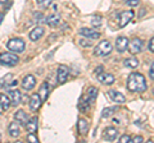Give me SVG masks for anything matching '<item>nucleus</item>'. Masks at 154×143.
<instances>
[{
	"label": "nucleus",
	"mask_w": 154,
	"mask_h": 143,
	"mask_svg": "<svg viewBox=\"0 0 154 143\" xmlns=\"http://www.w3.org/2000/svg\"><path fill=\"white\" fill-rule=\"evenodd\" d=\"M51 3H53V0H37L38 7H40V8H44V9L49 7Z\"/></svg>",
	"instance_id": "29"
},
{
	"label": "nucleus",
	"mask_w": 154,
	"mask_h": 143,
	"mask_svg": "<svg viewBox=\"0 0 154 143\" xmlns=\"http://www.w3.org/2000/svg\"><path fill=\"white\" fill-rule=\"evenodd\" d=\"M27 139L30 141V142H32V143H37L38 142V139L37 138L33 136V133H28V137H27Z\"/></svg>",
	"instance_id": "33"
},
{
	"label": "nucleus",
	"mask_w": 154,
	"mask_h": 143,
	"mask_svg": "<svg viewBox=\"0 0 154 143\" xmlns=\"http://www.w3.org/2000/svg\"><path fill=\"white\" fill-rule=\"evenodd\" d=\"M128 47V39L125 36H121L116 40V49L118 52H125Z\"/></svg>",
	"instance_id": "11"
},
{
	"label": "nucleus",
	"mask_w": 154,
	"mask_h": 143,
	"mask_svg": "<svg viewBox=\"0 0 154 143\" xmlns=\"http://www.w3.org/2000/svg\"><path fill=\"white\" fill-rule=\"evenodd\" d=\"M108 95H109L110 100H112V101H114V102H117V104H123L125 101H126V97H125L121 92L116 91V89H109Z\"/></svg>",
	"instance_id": "15"
},
{
	"label": "nucleus",
	"mask_w": 154,
	"mask_h": 143,
	"mask_svg": "<svg viewBox=\"0 0 154 143\" xmlns=\"http://www.w3.org/2000/svg\"><path fill=\"white\" fill-rule=\"evenodd\" d=\"M8 132H9V136H11L12 138L18 137L19 134H21V130H19V124L17 121H12L11 124H9V127H8Z\"/></svg>",
	"instance_id": "18"
},
{
	"label": "nucleus",
	"mask_w": 154,
	"mask_h": 143,
	"mask_svg": "<svg viewBox=\"0 0 154 143\" xmlns=\"http://www.w3.org/2000/svg\"><path fill=\"white\" fill-rule=\"evenodd\" d=\"M149 75H150V78L154 80V61H153V64L150 66V70H149Z\"/></svg>",
	"instance_id": "35"
},
{
	"label": "nucleus",
	"mask_w": 154,
	"mask_h": 143,
	"mask_svg": "<svg viewBox=\"0 0 154 143\" xmlns=\"http://www.w3.org/2000/svg\"><path fill=\"white\" fill-rule=\"evenodd\" d=\"M143 50V40L140 39H132L128 42V51L131 52L132 55L139 54Z\"/></svg>",
	"instance_id": "6"
},
{
	"label": "nucleus",
	"mask_w": 154,
	"mask_h": 143,
	"mask_svg": "<svg viewBox=\"0 0 154 143\" xmlns=\"http://www.w3.org/2000/svg\"><path fill=\"white\" fill-rule=\"evenodd\" d=\"M38 95H40V97L42 100V102L46 100L48 97V95H49V84H48L46 82H44L41 84V87H40V92H38Z\"/></svg>",
	"instance_id": "24"
},
{
	"label": "nucleus",
	"mask_w": 154,
	"mask_h": 143,
	"mask_svg": "<svg viewBox=\"0 0 154 143\" xmlns=\"http://www.w3.org/2000/svg\"><path fill=\"white\" fill-rule=\"evenodd\" d=\"M14 119H16V121L18 124H25L28 121V116H27V114L23 111V110H18L16 114H14Z\"/></svg>",
	"instance_id": "20"
},
{
	"label": "nucleus",
	"mask_w": 154,
	"mask_h": 143,
	"mask_svg": "<svg viewBox=\"0 0 154 143\" xmlns=\"http://www.w3.org/2000/svg\"><path fill=\"white\" fill-rule=\"evenodd\" d=\"M8 1H9V0H0V4H5Z\"/></svg>",
	"instance_id": "40"
},
{
	"label": "nucleus",
	"mask_w": 154,
	"mask_h": 143,
	"mask_svg": "<svg viewBox=\"0 0 154 143\" xmlns=\"http://www.w3.org/2000/svg\"><path fill=\"white\" fill-rule=\"evenodd\" d=\"M144 142V138L141 136H135L134 138H131V143H141Z\"/></svg>",
	"instance_id": "31"
},
{
	"label": "nucleus",
	"mask_w": 154,
	"mask_h": 143,
	"mask_svg": "<svg viewBox=\"0 0 154 143\" xmlns=\"http://www.w3.org/2000/svg\"><path fill=\"white\" fill-rule=\"evenodd\" d=\"M91 25L94 27H100L102 26V17H94L91 19Z\"/></svg>",
	"instance_id": "30"
},
{
	"label": "nucleus",
	"mask_w": 154,
	"mask_h": 143,
	"mask_svg": "<svg viewBox=\"0 0 154 143\" xmlns=\"http://www.w3.org/2000/svg\"><path fill=\"white\" fill-rule=\"evenodd\" d=\"M4 111V109H3V106H2V105H0V115H2V112Z\"/></svg>",
	"instance_id": "41"
},
{
	"label": "nucleus",
	"mask_w": 154,
	"mask_h": 143,
	"mask_svg": "<svg viewBox=\"0 0 154 143\" xmlns=\"http://www.w3.org/2000/svg\"><path fill=\"white\" fill-rule=\"evenodd\" d=\"M59 19H60V17L58 16V14H51V16H49L45 19L46 22V25L48 26H50V27H57L58 25H59Z\"/></svg>",
	"instance_id": "22"
},
{
	"label": "nucleus",
	"mask_w": 154,
	"mask_h": 143,
	"mask_svg": "<svg viewBox=\"0 0 154 143\" xmlns=\"http://www.w3.org/2000/svg\"><path fill=\"white\" fill-rule=\"evenodd\" d=\"M112 50H113L112 44H110L109 41L104 40V41H100L98 44V46L95 47L94 54L96 56H107V55H109L110 52H112Z\"/></svg>",
	"instance_id": "2"
},
{
	"label": "nucleus",
	"mask_w": 154,
	"mask_h": 143,
	"mask_svg": "<svg viewBox=\"0 0 154 143\" xmlns=\"http://www.w3.org/2000/svg\"><path fill=\"white\" fill-rule=\"evenodd\" d=\"M116 111H117V107H105L103 110V112H102V116L103 118H109V116H112Z\"/></svg>",
	"instance_id": "27"
},
{
	"label": "nucleus",
	"mask_w": 154,
	"mask_h": 143,
	"mask_svg": "<svg viewBox=\"0 0 154 143\" xmlns=\"http://www.w3.org/2000/svg\"><path fill=\"white\" fill-rule=\"evenodd\" d=\"M153 93H154V88H153Z\"/></svg>",
	"instance_id": "43"
},
{
	"label": "nucleus",
	"mask_w": 154,
	"mask_h": 143,
	"mask_svg": "<svg viewBox=\"0 0 154 143\" xmlns=\"http://www.w3.org/2000/svg\"><path fill=\"white\" fill-rule=\"evenodd\" d=\"M127 88L131 92L146 91V82H145L144 75L140 73H131L127 79Z\"/></svg>",
	"instance_id": "1"
},
{
	"label": "nucleus",
	"mask_w": 154,
	"mask_h": 143,
	"mask_svg": "<svg viewBox=\"0 0 154 143\" xmlns=\"http://www.w3.org/2000/svg\"><path fill=\"white\" fill-rule=\"evenodd\" d=\"M103 72V66H98V68L95 69V74H99V73H102Z\"/></svg>",
	"instance_id": "38"
},
{
	"label": "nucleus",
	"mask_w": 154,
	"mask_h": 143,
	"mask_svg": "<svg viewBox=\"0 0 154 143\" xmlns=\"http://www.w3.org/2000/svg\"><path fill=\"white\" fill-rule=\"evenodd\" d=\"M123 64L126 65V66H128V68H136V66L139 65V60L136 59V58H127V59H125V61H123Z\"/></svg>",
	"instance_id": "25"
},
{
	"label": "nucleus",
	"mask_w": 154,
	"mask_h": 143,
	"mask_svg": "<svg viewBox=\"0 0 154 143\" xmlns=\"http://www.w3.org/2000/svg\"><path fill=\"white\" fill-rule=\"evenodd\" d=\"M119 142H121V143H127V142H131V137L127 136V134H125V136H122L121 138H119Z\"/></svg>",
	"instance_id": "32"
},
{
	"label": "nucleus",
	"mask_w": 154,
	"mask_h": 143,
	"mask_svg": "<svg viewBox=\"0 0 154 143\" xmlns=\"http://www.w3.org/2000/svg\"><path fill=\"white\" fill-rule=\"evenodd\" d=\"M134 18V12L132 10H125L122 12L121 14H119V17H118V26L119 27H125V26H127L130 22H131V19Z\"/></svg>",
	"instance_id": "5"
},
{
	"label": "nucleus",
	"mask_w": 154,
	"mask_h": 143,
	"mask_svg": "<svg viewBox=\"0 0 154 143\" xmlns=\"http://www.w3.org/2000/svg\"><path fill=\"white\" fill-rule=\"evenodd\" d=\"M9 98H11V102L13 106H17V105H19V102H21L22 95L18 89L12 88V89H9Z\"/></svg>",
	"instance_id": "14"
},
{
	"label": "nucleus",
	"mask_w": 154,
	"mask_h": 143,
	"mask_svg": "<svg viewBox=\"0 0 154 143\" xmlns=\"http://www.w3.org/2000/svg\"><path fill=\"white\" fill-rule=\"evenodd\" d=\"M35 84H36V79H35V77H33L32 74L26 75V77L23 78V80H22V87L25 89H27V91L32 89L33 87H35Z\"/></svg>",
	"instance_id": "13"
},
{
	"label": "nucleus",
	"mask_w": 154,
	"mask_h": 143,
	"mask_svg": "<svg viewBox=\"0 0 154 143\" xmlns=\"http://www.w3.org/2000/svg\"><path fill=\"white\" fill-rule=\"evenodd\" d=\"M69 75V69L66 65H59L57 70V79L59 83H64Z\"/></svg>",
	"instance_id": "7"
},
{
	"label": "nucleus",
	"mask_w": 154,
	"mask_h": 143,
	"mask_svg": "<svg viewBox=\"0 0 154 143\" xmlns=\"http://www.w3.org/2000/svg\"><path fill=\"white\" fill-rule=\"evenodd\" d=\"M96 96H98V89H96L95 87H90L88 89V100H89V102H94Z\"/></svg>",
	"instance_id": "26"
},
{
	"label": "nucleus",
	"mask_w": 154,
	"mask_h": 143,
	"mask_svg": "<svg viewBox=\"0 0 154 143\" xmlns=\"http://www.w3.org/2000/svg\"><path fill=\"white\" fill-rule=\"evenodd\" d=\"M3 17H4V16H3V14H2V13H0V23H2V22H3Z\"/></svg>",
	"instance_id": "42"
},
{
	"label": "nucleus",
	"mask_w": 154,
	"mask_h": 143,
	"mask_svg": "<svg viewBox=\"0 0 154 143\" xmlns=\"http://www.w3.org/2000/svg\"><path fill=\"white\" fill-rule=\"evenodd\" d=\"M80 35L88 37V39H90V40H98L100 37V32L96 31V30H91V28L84 27V28L80 30Z\"/></svg>",
	"instance_id": "9"
},
{
	"label": "nucleus",
	"mask_w": 154,
	"mask_h": 143,
	"mask_svg": "<svg viewBox=\"0 0 154 143\" xmlns=\"http://www.w3.org/2000/svg\"><path fill=\"white\" fill-rule=\"evenodd\" d=\"M139 3H140V0H127L126 1V4L130 7H136V5H139Z\"/></svg>",
	"instance_id": "34"
},
{
	"label": "nucleus",
	"mask_w": 154,
	"mask_h": 143,
	"mask_svg": "<svg viewBox=\"0 0 154 143\" xmlns=\"http://www.w3.org/2000/svg\"><path fill=\"white\" fill-rule=\"evenodd\" d=\"M42 35H44V28L42 27H35L30 32V40L31 41H37V40L41 39Z\"/></svg>",
	"instance_id": "19"
},
{
	"label": "nucleus",
	"mask_w": 154,
	"mask_h": 143,
	"mask_svg": "<svg viewBox=\"0 0 154 143\" xmlns=\"http://www.w3.org/2000/svg\"><path fill=\"white\" fill-rule=\"evenodd\" d=\"M25 127H26V129L28 133H33L35 134L36 130H37V127H38V120H37V118L36 116H33L31 119H28V121L25 124Z\"/></svg>",
	"instance_id": "16"
},
{
	"label": "nucleus",
	"mask_w": 154,
	"mask_h": 143,
	"mask_svg": "<svg viewBox=\"0 0 154 143\" xmlns=\"http://www.w3.org/2000/svg\"><path fill=\"white\" fill-rule=\"evenodd\" d=\"M79 107H80V110L81 111H88L89 110V107H90V105H89V100H84V97H81L80 100V102H79Z\"/></svg>",
	"instance_id": "28"
},
{
	"label": "nucleus",
	"mask_w": 154,
	"mask_h": 143,
	"mask_svg": "<svg viewBox=\"0 0 154 143\" xmlns=\"http://www.w3.org/2000/svg\"><path fill=\"white\" fill-rule=\"evenodd\" d=\"M81 45H84V46H90V42H85V41H81Z\"/></svg>",
	"instance_id": "39"
},
{
	"label": "nucleus",
	"mask_w": 154,
	"mask_h": 143,
	"mask_svg": "<svg viewBox=\"0 0 154 143\" xmlns=\"http://www.w3.org/2000/svg\"><path fill=\"white\" fill-rule=\"evenodd\" d=\"M118 136V130L116 129L114 127H108L104 129V133H103V138L105 141H114L116 138Z\"/></svg>",
	"instance_id": "12"
},
{
	"label": "nucleus",
	"mask_w": 154,
	"mask_h": 143,
	"mask_svg": "<svg viewBox=\"0 0 154 143\" xmlns=\"http://www.w3.org/2000/svg\"><path fill=\"white\" fill-rule=\"evenodd\" d=\"M7 47L12 52H16V54H21V52L25 51L26 49V44L25 41L21 40V39H11L8 41Z\"/></svg>",
	"instance_id": "4"
},
{
	"label": "nucleus",
	"mask_w": 154,
	"mask_h": 143,
	"mask_svg": "<svg viewBox=\"0 0 154 143\" xmlns=\"http://www.w3.org/2000/svg\"><path fill=\"white\" fill-rule=\"evenodd\" d=\"M35 18H37V19H35L36 22H41V21H42L41 18H44V16H42L41 13H36V14H35Z\"/></svg>",
	"instance_id": "37"
},
{
	"label": "nucleus",
	"mask_w": 154,
	"mask_h": 143,
	"mask_svg": "<svg viewBox=\"0 0 154 143\" xmlns=\"http://www.w3.org/2000/svg\"><path fill=\"white\" fill-rule=\"evenodd\" d=\"M18 56L16 52H2L0 54V64L5 66H14L18 63Z\"/></svg>",
	"instance_id": "3"
},
{
	"label": "nucleus",
	"mask_w": 154,
	"mask_h": 143,
	"mask_svg": "<svg viewBox=\"0 0 154 143\" xmlns=\"http://www.w3.org/2000/svg\"><path fill=\"white\" fill-rule=\"evenodd\" d=\"M28 104H30V109L32 111H37L38 109L41 107V105H42V100L40 97V95H38V93H33L32 96L30 97V101H28Z\"/></svg>",
	"instance_id": "8"
},
{
	"label": "nucleus",
	"mask_w": 154,
	"mask_h": 143,
	"mask_svg": "<svg viewBox=\"0 0 154 143\" xmlns=\"http://www.w3.org/2000/svg\"><path fill=\"white\" fill-rule=\"evenodd\" d=\"M77 128H79L80 134H82V136L86 134V133H88V130H89V123H88V120L81 118L80 120H79V123H77Z\"/></svg>",
	"instance_id": "21"
},
{
	"label": "nucleus",
	"mask_w": 154,
	"mask_h": 143,
	"mask_svg": "<svg viewBox=\"0 0 154 143\" xmlns=\"http://www.w3.org/2000/svg\"><path fill=\"white\" fill-rule=\"evenodd\" d=\"M0 105L3 106L4 110H8L9 106L12 105L9 96H7V95H4V93H0Z\"/></svg>",
	"instance_id": "23"
},
{
	"label": "nucleus",
	"mask_w": 154,
	"mask_h": 143,
	"mask_svg": "<svg viewBox=\"0 0 154 143\" xmlns=\"http://www.w3.org/2000/svg\"><path fill=\"white\" fill-rule=\"evenodd\" d=\"M149 50H150L152 52H154V37L150 40V42H149Z\"/></svg>",
	"instance_id": "36"
},
{
	"label": "nucleus",
	"mask_w": 154,
	"mask_h": 143,
	"mask_svg": "<svg viewBox=\"0 0 154 143\" xmlns=\"http://www.w3.org/2000/svg\"><path fill=\"white\" fill-rule=\"evenodd\" d=\"M98 75V80L102 84H105V86H110V84H113L114 83V75L112 74H109V73H104V72H102V73H99V74H96Z\"/></svg>",
	"instance_id": "10"
},
{
	"label": "nucleus",
	"mask_w": 154,
	"mask_h": 143,
	"mask_svg": "<svg viewBox=\"0 0 154 143\" xmlns=\"http://www.w3.org/2000/svg\"><path fill=\"white\" fill-rule=\"evenodd\" d=\"M13 86H17V80L13 79L12 74H7L0 79V87H13Z\"/></svg>",
	"instance_id": "17"
}]
</instances>
